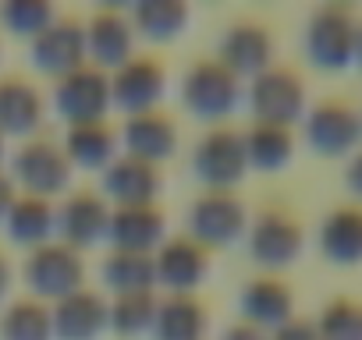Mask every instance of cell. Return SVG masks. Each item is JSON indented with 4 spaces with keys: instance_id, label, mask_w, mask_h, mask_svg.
I'll use <instances>...</instances> for the list:
<instances>
[{
    "instance_id": "cell-4",
    "label": "cell",
    "mask_w": 362,
    "mask_h": 340,
    "mask_svg": "<svg viewBox=\"0 0 362 340\" xmlns=\"http://www.w3.org/2000/svg\"><path fill=\"white\" fill-rule=\"evenodd\" d=\"M249 110H252V121L291 128L298 117H305V82H302V75L288 64L263 68L259 75H252Z\"/></svg>"
},
{
    "instance_id": "cell-14",
    "label": "cell",
    "mask_w": 362,
    "mask_h": 340,
    "mask_svg": "<svg viewBox=\"0 0 362 340\" xmlns=\"http://www.w3.org/2000/svg\"><path fill=\"white\" fill-rule=\"evenodd\" d=\"M33 61L54 78L86 64V22H78L75 15H57L40 36H33Z\"/></svg>"
},
{
    "instance_id": "cell-39",
    "label": "cell",
    "mask_w": 362,
    "mask_h": 340,
    "mask_svg": "<svg viewBox=\"0 0 362 340\" xmlns=\"http://www.w3.org/2000/svg\"><path fill=\"white\" fill-rule=\"evenodd\" d=\"M355 64L362 68V22H358V40H355Z\"/></svg>"
},
{
    "instance_id": "cell-18",
    "label": "cell",
    "mask_w": 362,
    "mask_h": 340,
    "mask_svg": "<svg viewBox=\"0 0 362 340\" xmlns=\"http://www.w3.org/2000/svg\"><path fill=\"white\" fill-rule=\"evenodd\" d=\"M217 61L231 68L238 78L242 75H259L263 68L274 64V36L259 22H235L221 43H217Z\"/></svg>"
},
{
    "instance_id": "cell-38",
    "label": "cell",
    "mask_w": 362,
    "mask_h": 340,
    "mask_svg": "<svg viewBox=\"0 0 362 340\" xmlns=\"http://www.w3.org/2000/svg\"><path fill=\"white\" fill-rule=\"evenodd\" d=\"M8 284H11V262H8L4 252H0V298L8 294Z\"/></svg>"
},
{
    "instance_id": "cell-16",
    "label": "cell",
    "mask_w": 362,
    "mask_h": 340,
    "mask_svg": "<svg viewBox=\"0 0 362 340\" xmlns=\"http://www.w3.org/2000/svg\"><path fill=\"white\" fill-rule=\"evenodd\" d=\"M107 224H110V206L100 192H89V188H78L71 192L61 210H57V231H61V241L75 252L96 245L107 238Z\"/></svg>"
},
{
    "instance_id": "cell-25",
    "label": "cell",
    "mask_w": 362,
    "mask_h": 340,
    "mask_svg": "<svg viewBox=\"0 0 362 340\" xmlns=\"http://www.w3.org/2000/svg\"><path fill=\"white\" fill-rule=\"evenodd\" d=\"M64 156L71 166H89V170H103L114 156H117V131L103 121H82V124H68L64 142H61Z\"/></svg>"
},
{
    "instance_id": "cell-26",
    "label": "cell",
    "mask_w": 362,
    "mask_h": 340,
    "mask_svg": "<svg viewBox=\"0 0 362 340\" xmlns=\"http://www.w3.org/2000/svg\"><path fill=\"white\" fill-rule=\"evenodd\" d=\"M4 224H8V234L11 241L25 245V248H40L47 241H54V231H57V210L50 206V199H40V195H18L11 202V210L4 213Z\"/></svg>"
},
{
    "instance_id": "cell-13",
    "label": "cell",
    "mask_w": 362,
    "mask_h": 340,
    "mask_svg": "<svg viewBox=\"0 0 362 340\" xmlns=\"http://www.w3.org/2000/svg\"><path fill=\"white\" fill-rule=\"evenodd\" d=\"M167 71L156 57L149 54H132L121 68L110 71V103H117L128 114L153 110L163 96Z\"/></svg>"
},
{
    "instance_id": "cell-31",
    "label": "cell",
    "mask_w": 362,
    "mask_h": 340,
    "mask_svg": "<svg viewBox=\"0 0 362 340\" xmlns=\"http://www.w3.org/2000/svg\"><path fill=\"white\" fill-rule=\"evenodd\" d=\"M156 294L153 291H128V294H114L110 301V329L121 336H139L142 329L153 326L156 315Z\"/></svg>"
},
{
    "instance_id": "cell-6",
    "label": "cell",
    "mask_w": 362,
    "mask_h": 340,
    "mask_svg": "<svg viewBox=\"0 0 362 340\" xmlns=\"http://www.w3.org/2000/svg\"><path fill=\"white\" fill-rule=\"evenodd\" d=\"M192 170L206 188H231L249 174L242 131L231 124H214L192 149Z\"/></svg>"
},
{
    "instance_id": "cell-30",
    "label": "cell",
    "mask_w": 362,
    "mask_h": 340,
    "mask_svg": "<svg viewBox=\"0 0 362 340\" xmlns=\"http://www.w3.org/2000/svg\"><path fill=\"white\" fill-rule=\"evenodd\" d=\"M132 29L149 40H174L189 25V4L185 0H139L128 11Z\"/></svg>"
},
{
    "instance_id": "cell-17",
    "label": "cell",
    "mask_w": 362,
    "mask_h": 340,
    "mask_svg": "<svg viewBox=\"0 0 362 340\" xmlns=\"http://www.w3.org/2000/svg\"><path fill=\"white\" fill-rule=\"evenodd\" d=\"M156 192H160V166L149 159H139L132 152H117L103 166V195L114 206L153 202Z\"/></svg>"
},
{
    "instance_id": "cell-34",
    "label": "cell",
    "mask_w": 362,
    "mask_h": 340,
    "mask_svg": "<svg viewBox=\"0 0 362 340\" xmlns=\"http://www.w3.org/2000/svg\"><path fill=\"white\" fill-rule=\"evenodd\" d=\"M270 340H320V333H316V322H313V319L291 315V319H284L277 329H270Z\"/></svg>"
},
{
    "instance_id": "cell-21",
    "label": "cell",
    "mask_w": 362,
    "mask_h": 340,
    "mask_svg": "<svg viewBox=\"0 0 362 340\" xmlns=\"http://www.w3.org/2000/svg\"><path fill=\"white\" fill-rule=\"evenodd\" d=\"M238 308H242V319L259 326V329H277L284 319L295 315V294L291 287L274 277V273H263V277H252L242 294H238Z\"/></svg>"
},
{
    "instance_id": "cell-23",
    "label": "cell",
    "mask_w": 362,
    "mask_h": 340,
    "mask_svg": "<svg viewBox=\"0 0 362 340\" xmlns=\"http://www.w3.org/2000/svg\"><path fill=\"white\" fill-rule=\"evenodd\" d=\"M320 252L337 266L362 262V202L334 206L320 224Z\"/></svg>"
},
{
    "instance_id": "cell-33",
    "label": "cell",
    "mask_w": 362,
    "mask_h": 340,
    "mask_svg": "<svg viewBox=\"0 0 362 340\" xmlns=\"http://www.w3.org/2000/svg\"><path fill=\"white\" fill-rule=\"evenodd\" d=\"M54 4L47 0H4L0 4V22L4 29H11L15 36H40L50 22H54Z\"/></svg>"
},
{
    "instance_id": "cell-40",
    "label": "cell",
    "mask_w": 362,
    "mask_h": 340,
    "mask_svg": "<svg viewBox=\"0 0 362 340\" xmlns=\"http://www.w3.org/2000/svg\"><path fill=\"white\" fill-rule=\"evenodd\" d=\"M0 159H4V135H0Z\"/></svg>"
},
{
    "instance_id": "cell-2",
    "label": "cell",
    "mask_w": 362,
    "mask_h": 340,
    "mask_svg": "<svg viewBox=\"0 0 362 340\" xmlns=\"http://www.w3.org/2000/svg\"><path fill=\"white\" fill-rule=\"evenodd\" d=\"M11 181L25 195H40V199L64 192L71 181V163H68L61 142H54L47 135L22 138V145L11 152Z\"/></svg>"
},
{
    "instance_id": "cell-10",
    "label": "cell",
    "mask_w": 362,
    "mask_h": 340,
    "mask_svg": "<svg viewBox=\"0 0 362 340\" xmlns=\"http://www.w3.org/2000/svg\"><path fill=\"white\" fill-rule=\"evenodd\" d=\"M54 103L57 114L68 124H82V121H103L107 107H110V75L96 64H78L75 71L61 75L54 85Z\"/></svg>"
},
{
    "instance_id": "cell-9",
    "label": "cell",
    "mask_w": 362,
    "mask_h": 340,
    "mask_svg": "<svg viewBox=\"0 0 362 340\" xmlns=\"http://www.w3.org/2000/svg\"><path fill=\"white\" fill-rule=\"evenodd\" d=\"M305 142L320 152V156H344L355 152L362 142V114L341 99V96H327L316 107L305 110Z\"/></svg>"
},
{
    "instance_id": "cell-11",
    "label": "cell",
    "mask_w": 362,
    "mask_h": 340,
    "mask_svg": "<svg viewBox=\"0 0 362 340\" xmlns=\"http://www.w3.org/2000/svg\"><path fill=\"white\" fill-rule=\"evenodd\" d=\"M153 266L156 284H163L167 294H196V287L210 273V248H203L189 234H174L160 241V248L153 252Z\"/></svg>"
},
{
    "instance_id": "cell-29",
    "label": "cell",
    "mask_w": 362,
    "mask_h": 340,
    "mask_svg": "<svg viewBox=\"0 0 362 340\" xmlns=\"http://www.w3.org/2000/svg\"><path fill=\"white\" fill-rule=\"evenodd\" d=\"M100 277L103 284L114 291V294H128V291H153L156 284V266H153V255L149 252H121V248H110L103 266H100Z\"/></svg>"
},
{
    "instance_id": "cell-8",
    "label": "cell",
    "mask_w": 362,
    "mask_h": 340,
    "mask_svg": "<svg viewBox=\"0 0 362 340\" xmlns=\"http://www.w3.org/2000/svg\"><path fill=\"white\" fill-rule=\"evenodd\" d=\"M245 234H249V255L267 269H281L295 262L305 245V231L298 217L284 206H263L245 227Z\"/></svg>"
},
{
    "instance_id": "cell-28",
    "label": "cell",
    "mask_w": 362,
    "mask_h": 340,
    "mask_svg": "<svg viewBox=\"0 0 362 340\" xmlns=\"http://www.w3.org/2000/svg\"><path fill=\"white\" fill-rule=\"evenodd\" d=\"M0 340H54L50 305L33 294L8 301V308L0 312Z\"/></svg>"
},
{
    "instance_id": "cell-24",
    "label": "cell",
    "mask_w": 362,
    "mask_h": 340,
    "mask_svg": "<svg viewBox=\"0 0 362 340\" xmlns=\"http://www.w3.org/2000/svg\"><path fill=\"white\" fill-rule=\"evenodd\" d=\"M206 326L210 315L196 294H167L163 301H156V315L149 329L156 340H203Z\"/></svg>"
},
{
    "instance_id": "cell-36",
    "label": "cell",
    "mask_w": 362,
    "mask_h": 340,
    "mask_svg": "<svg viewBox=\"0 0 362 340\" xmlns=\"http://www.w3.org/2000/svg\"><path fill=\"white\" fill-rule=\"evenodd\" d=\"M221 340H270V333L259 329V326H252V322H245V319H238V322H231L224 329Z\"/></svg>"
},
{
    "instance_id": "cell-7",
    "label": "cell",
    "mask_w": 362,
    "mask_h": 340,
    "mask_svg": "<svg viewBox=\"0 0 362 340\" xmlns=\"http://www.w3.org/2000/svg\"><path fill=\"white\" fill-rule=\"evenodd\" d=\"M185 227H189L185 234L196 238L203 248L231 245L235 238L245 234V227H249V210H245V202H242L231 188H206V192L189 206Z\"/></svg>"
},
{
    "instance_id": "cell-27",
    "label": "cell",
    "mask_w": 362,
    "mask_h": 340,
    "mask_svg": "<svg viewBox=\"0 0 362 340\" xmlns=\"http://www.w3.org/2000/svg\"><path fill=\"white\" fill-rule=\"evenodd\" d=\"M245 142V159L256 170H281L291 156H295V135L284 124H267V121H252L242 131Z\"/></svg>"
},
{
    "instance_id": "cell-1",
    "label": "cell",
    "mask_w": 362,
    "mask_h": 340,
    "mask_svg": "<svg viewBox=\"0 0 362 340\" xmlns=\"http://www.w3.org/2000/svg\"><path fill=\"white\" fill-rule=\"evenodd\" d=\"M358 18L348 4H320L305 22V57L320 71H344L355 64Z\"/></svg>"
},
{
    "instance_id": "cell-37",
    "label": "cell",
    "mask_w": 362,
    "mask_h": 340,
    "mask_svg": "<svg viewBox=\"0 0 362 340\" xmlns=\"http://www.w3.org/2000/svg\"><path fill=\"white\" fill-rule=\"evenodd\" d=\"M18 199V188H15V181H11V174L8 170H0V217H4L8 210H11V202Z\"/></svg>"
},
{
    "instance_id": "cell-22",
    "label": "cell",
    "mask_w": 362,
    "mask_h": 340,
    "mask_svg": "<svg viewBox=\"0 0 362 340\" xmlns=\"http://www.w3.org/2000/svg\"><path fill=\"white\" fill-rule=\"evenodd\" d=\"M40 124H43V92L22 75H4L0 78V135L33 138Z\"/></svg>"
},
{
    "instance_id": "cell-32",
    "label": "cell",
    "mask_w": 362,
    "mask_h": 340,
    "mask_svg": "<svg viewBox=\"0 0 362 340\" xmlns=\"http://www.w3.org/2000/svg\"><path fill=\"white\" fill-rule=\"evenodd\" d=\"M313 322L320 340H362V301L344 294L330 298Z\"/></svg>"
},
{
    "instance_id": "cell-12",
    "label": "cell",
    "mask_w": 362,
    "mask_h": 340,
    "mask_svg": "<svg viewBox=\"0 0 362 340\" xmlns=\"http://www.w3.org/2000/svg\"><path fill=\"white\" fill-rule=\"evenodd\" d=\"M132 43H135V29L124 8L117 4H100L89 22H86V57L89 64L103 68L107 75L114 68H121L132 57Z\"/></svg>"
},
{
    "instance_id": "cell-19",
    "label": "cell",
    "mask_w": 362,
    "mask_h": 340,
    "mask_svg": "<svg viewBox=\"0 0 362 340\" xmlns=\"http://www.w3.org/2000/svg\"><path fill=\"white\" fill-rule=\"evenodd\" d=\"M117 142L124 145V152H132L139 159H149V163H160L163 156H170L177 149V124L160 107L139 110V114L124 117Z\"/></svg>"
},
{
    "instance_id": "cell-5",
    "label": "cell",
    "mask_w": 362,
    "mask_h": 340,
    "mask_svg": "<svg viewBox=\"0 0 362 340\" xmlns=\"http://www.w3.org/2000/svg\"><path fill=\"white\" fill-rule=\"evenodd\" d=\"M22 273L25 284L33 287V298L40 301H61L64 294L86 287V259L64 241H47L40 248H29Z\"/></svg>"
},
{
    "instance_id": "cell-3",
    "label": "cell",
    "mask_w": 362,
    "mask_h": 340,
    "mask_svg": "<svg viewBox=\"0 0 362 340\" xmlns=\"http://www.w3.org/2000/svg\"><path fill=\"white\" fill-rule=\"evenodd\" d=\"M238 96H242V78L231 68H224L217 57H199L181 75V99L203 121L224 124V117L238 107Z\"/></svg>"
},
{
    "instance_id": "cell-15",
    "label": "cell",
    "mask_w": 362,
    "mask_h": 340,
    "mask_svg": "<svg viewBox=\"0 0 362 340\" xmlns=\"http://www.w3.org/2000/svg\"><path fill=\"white\" fill-rule=\"evenodd\" d=\"M57 340H96L110 322V301L96 287H78L50 308Z\"/></svg>"
},
{
    "instance_id": "cell-20",
    "label": "cell",
    "mask_w": 362,
    "mask_h": 340,
    "mask_svg": "<svg viewBox=\"0 0 362 340\" xmlns=\"http://www.w3.org/2000/svg\"><path fill=\"white\" fill-rule=\"evenodd\" d=\"M107 238L121 252H156L163 241V213L156 202H135V206H114Z\"/></svg>"
},
{
    "instance_id": "cell-35",
    "label": "cell",
    "mask_w": 362,
    "mask_h": 340,
    "mask_svg": "<svg viewBox=\"0 0 362 340\" xmlns=\"http://www.w3.org/2000/svg\"><path fill=\"white\" fill-rule=\"evenodd\" d=\"M344 185H348V192H351L355 199H362V145L351 152V159H348V166H344Z\"/></svg>"
}]
</instances>
